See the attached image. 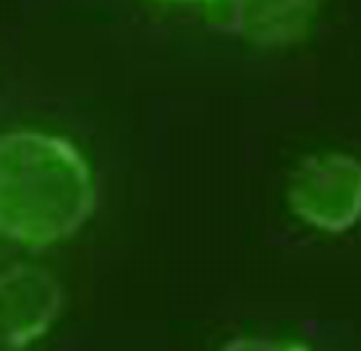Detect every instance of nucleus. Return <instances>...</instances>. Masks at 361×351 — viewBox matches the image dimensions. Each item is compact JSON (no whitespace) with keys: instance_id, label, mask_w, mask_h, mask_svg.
I'll use <instances>...</instances> for the list:
<instances>
[{"instance_id":"nucleus-1","label":"nucleus","mask_w":361,"mask_h":351,"mask_svg":"<svg viewBox=\"0 0 361 351\" xmlns=\"http://www.w3.org/2000/svg\"><path fill=\"white\" fill-rule=\"evenodd\" d=\"M97 205L84 153L61 134L13 129L0 134V234L29 249L68 242Z\"/></svg>"},{"instance_id":"nucleus-2","label":"nucleus","mask_w":361,"mask_h":351,"mask_svg":"<svg viewBox=\"0 0 361 351\" xmlns=\"http://www.w3.org/2000/svg\"><path fill=\"white\" fill-rule=\"evenodd\" d=\"M288 210L319 234H345L361 220V160L348 153L301 157L286 184Z\"/></svg>"},{"instance_id":"nucleus-3","label":"nucleus","mask_w":361,"mask_h":351,"mask_svg":"<svg viewBox=\"0 0 361 351\" xmlns=\"http://www.w3.org/2000/svg\"><path fill=\"white\" fill-rule=\"evenodd\" d=\"M63 291L53 273L24 262L0 273V343L21 351L42 341L58 323Z\"/></svg>"},{"instance_id":"nucleus-4","label":"nucleus","mask_w":361,"mask_h":351,"mask_svg":"<svg viewBox=\"0 0 361 351\" xmlns=\"http://www.w3.org/2000/svg\"><path fill=\"white\" fill-rule=\"evenodd\" d=\"M322 0H209L207 21L215 29L259 47H286L312 32Z\"/></svg>"},{"instance_id":"nucleus-5","label":"nucleus","mask_w":361,"mask_h":351,"mask_svg":"<svg viewBox=\"0 0 361 351\" xmlns=\"http://www.w3.org/2000/svg\"><path fill=\"white\" fill-rule=\"evenodd\" d=\"M220 351H312L307 343L288 338H235Z\"/></svg>"},{"instance_id":"nucleus-6","label":"nucleus","mask_w":361,"mask_h":351,"mask_svg":"<svg viewBox=\"0 0 361 351\" xmlns=\"http://www.w3.org/2000/svg\"><path fill=\"white\" fill-rule=\"evenodd\" d=\"M165 3H176V6H207L209 0H165Z\"/></svg>"}]
</instances>
